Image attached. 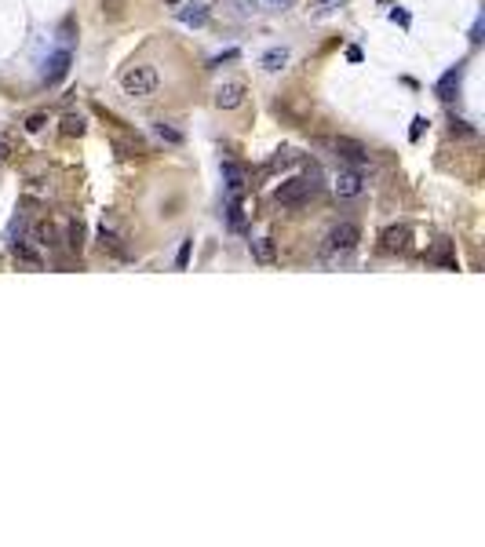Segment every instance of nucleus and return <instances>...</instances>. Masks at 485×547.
I'll return each mask as SVG.
<instances>
[{
  "mask_svg": "<svg viewBox=\"0 0 485 547\" xmlns=\"http://www.w3.org/2000/svg\"><path fill=\"white\" fill-rule=\"evenodd\" d=\"M190 248H193V241L186 237L183 245H179V255H175V267H179V270H186V267H190Z\"/></svg>",
  "mask_w": 485,
  "mask_h": 547,
  "instance_id": "nucleus-21",
  "label": "nucleus"
},
{
  "mask_svg": "<svg viewBox=\"0 0 485 547\" xmlns=\"http://www.w3.org/2000/svg\"><path fill=\"white\" fill-rule=\"evenodd\" d=\"M270 4H292V0H270Z\"/></svg>",
  "mask_w": 485,
  "mask_h": 547,
  "instance_id": "nucleus-31",
  "label": "nucleus"
},
{
  "mask_svg": "<svg viewBox=\"0 0 485 547\" xmlns=\"http://www.w3.org/2000/svg\"><path fill=\"white\" fill-rule=\"evenodd\" d=\"M285 62H288V52H285V47H270V52L263 55V70L278 73V70L285 66Z\"/></svg>",
  "mask_w": 485,
  "mask_h": 547,
  "instance_id": "nucleus-15",
  "label": "nucleus"
},
{
  "mask_svg": "<svg viewBox=\"0 0 485 547\" xmlns=\"http://www.w3.org/2000/svg\"><path fill=\"white\" fill-rule=\"evenodd\" d=\"M347 59L350 62H361V47H347Z\"/></svg>",
  "mask_w": 485,
  "mask_h": 547,
  "instance_id": "nucleus-30",
  "label": "nucleus"
},
{
  "mask_svg": "<svg viewBox=\"0 0 485 547\" xmlns=\"http://www.w3.org/2000/svg\"><path fill=\"white\" fill-rule=\"evenodd\" d=\"M361 190H365L361 172H339V175H336V194H339V197H358Z\"/></svg>",
  "mask_w": 485,
  "mask_h": 547,
  "instance_id": "nucleus-10",
  "label": "nucleus"
},
{
  "mask_svg": "<svg viewBox=\"0 0 485 547\" xmlns=\"http://www.w3.org/2000/svg\"><path fill=\"white\" fill-rule=\"evenodd\" d=\"M424 128H427V117H416V121H412V128H409V139L416 142L419 135H424Z\"/></svg>",
  "mask_w": 485,
  "mask_h": 547,
  "instance_id": "nucleus-24",
  "label": "nucleus"
},
{
  "mask_svg": "<svg viewBox=\"0 0 485 547\" xmlns=\"http://www.w3.org/2000/svg\"><path fill=\"white\" fill-rule=\"evenodd\" d=\"M391 19L401 22V26H409V15H405V11H391Z\"/></svg>",
  "mask_w": 485,
  "mask_h": 547,
  "instance_id": "nucleus-29",
  "label": "nucleus"
},
{
  "mask_svg": "<svg viewBox=\"0 0 485 547\" xmlns=\"http://www.w3.org/2000/svg\"><path fill=\"white\" fill-rule=\"evenodd\" d=\"M22 234H26V219L19 216V219H15L11 227H8V245H15V241H22Z\"/></svg>",
  "mask_w": 485,
  "mask_h": 547,
  "instance_id": "nucleus-20",
  "label": "nucleus"
},
{
  "mask_svg": "<svg viewBox=\"0 0 485 547\" xmlns=\"http://www.w3.org/2000/svg\"><path fill=\"white\" fill-rule=\"evenodd\" d=\"M237 55H241L237 47H230V52H223V55H216V59H212V66H223V62H230V59H237Z\"/></svg>",
  "mask_w": 485,
  "mask_h": 547,
  "instance_id": "nucleus-26",
  "label": "nucleus"
},
{
  "mask_svg": "<svg viewBox=\"0 0 485 547\" xmlns=\"http://www.w3.org/2000/svg\"><path fill=\"white\" fill-rule=\"evenodd\" d=\"M44 124H47V117H44V114H29V117H26V132H40Z\"/></svg>",
  "mask_w": 485,
  "mask_h": 547,
  "instance_id": "nucleus-23",
  "label": "nucleus"
},
{
  "mask_svg": "<svg viewBox=\"0 0 485 547\" xmlns=\"http://www.w3.org/2000/svg\"><path fill=\"white\" fill-rule=\"evenodd\" d=\"M456 132H460V135H475V128H467V121H456V117H452V135H456Z\"/></svg>",
  "mask_w": 485,
  "mask_h": 547,
  "instance_id": "nucleus-25",
  "label": "nucleus"
},
{
  "mask_svg": "<svg viewBox=\"0 0 485 547\" xmlns=\"http://www.w3.org/2000/svg\"><path fill=\"white\" fill-rule=\"evenodd\" d=\"M168 4H183V0H168Z\"/></svg>",
  "mask_w": 485,
  "mask_h": 547,
  "instance_id": "nucleus-32",
  "label": "nucleus"
},
{
  "mask_svg": "<svg viewBox=\"0 0 485 547\" xmlns=\"http://www.w3.org/2000/svg\"><path fill=\"white\" fill-rule=\"evenodd\" d=\"M33 237H37V245H44V248H55L59 245V230L52 227V223H37Z\"/></svg>",
  "mask_w": 485,
  "mask_h": 547,
  "instance_id": "nucleus-13",
  "label": "nucleus"
},
{
  "mask_svg": "<svg viewBox=\"0 0 485 547\" xmlns=\"http://www.w3.org/2000/svg\"><path fill=\"white\" fill-rule=\"evenodd\" d=\"M70 62H73V52H70V47H59V52L47 59V66H44V84L47 88L59 84V80L70 73Z\"/></svg>",
  "mask_w": 485,
  "mask_h": 547,
  "instance_id": "nucleus-4",
  "label": "nucleus"
},
{
  "mask_svg": "<svg viewBox=\"0 0 485 547\" xmlns=\"http://www.w3.org/2000/svg\"><path fill=\"white\" fill-rule=\"evenodd\" d=\"M179 22H186V26H204V22H208V8H204V4H183V8H179Z\"/></svg>",
  "mask_w": 485,
  "mask_h": 547,
  "instance_id": "nucleus-12",
  "label": "nucleus"
},
{
  "mask_svg": "<svg viewBox=\"0 0 485 547\" xmlns=\"http://www.w3.org/2000/svg\"><path fill=\"white\" fill-rule=\"evenodd\" d=\"M409 237H412V230L405 227V223H394V227H387L380 234V248L383 252H405L409 248Z\"/></svg>",
  "mask_w": 485,
  "mask_h": 547,
  "instance_id": "nucleus-7",
  "label": "nucleus"
},
{
  "mask_svg": "<svg viewBox=\"0 0 485 547\" xmlns=\"http://www.w3.org/2000/svg\"><path fill=\"white\" fill-rule=\"evenodd\" d=\"M318 175H306V179H288V183H281L278 190H274V201L278 204H285V208H299V204H306L314 194H318Z\"/></svg>",
  "mask_w": 485,
  "mask_h": 547,
  "instance_id": "nucleus-1",
  "label": "nucleus"
},
{
  "mask_svg": "<svg viewBox=\"0 0 485 547\" xmlns=\"http://www.w3.org/2000/svg\"><path fill=\"white\" fill-rule=\"evenodd\" d=\"M66 234H70V241H66V245H70L73 252H80V245H84V223H80V219H73Z\"/></svg>",
  "mask_w": 485,
  "mask_h": 547,
  "instance_id": "nucleus-19",
  "label": "nucleus"
},
{
  "mask_svg": "<svg viewBox=\"0 0 485 547\" xmlns=\"http://www.w3.org/2000/svg\"><path fill=\"white\" fill-rule=\"evenodd\" d=\"M154 132H157V139H161V142H172V147H183V132H175L172 124L157 121V124H154Z\"/></svg>",
  "mask_w": 485,
  "mask_h": 547,
  "instance_id": "nucleus-16",
  "label": "nucleus"
},
{
  "mask_svg": "<svg viewBox=\"0 0 485 547\" xmlns=\"http://www.w3.org/2000/svg\"><path fill=\"white\" fill-rule=\"evenodd\" d=\"M292 160H299V153H292V150H281L278 157L270 160V168H281V165H292Z\"/></svg>",
  "mask_w": 485,
  "mask_h": 547,
  "instance_id": "nucleus-22",
  "label": "nucleus"
},
{
  "mask_svg": "<svg viewBox=\"0 0 485 547\" xmlns=\"http://www.w3.org/2000/svg\"><path fill=\"white\" fill-rule=\"evenodd\" d=\"M329 147H332V150H336L339 157L354 160V165H365V160H368V150H365V142L350 139V135H336V139H329Z\"/></svg>",
  "mask_w": 485,
  "mask_h": 547,
  "instance_id": "nucleus-5",
  "label": "nucleus"
},
{
  "mask_svg": "<svg viewBox=\"0 0 485 547\" xmlns=\"http://www.w3.org/2000/svg\"><path fill=\"white\" fill-rule=\"evenodd\" d=\"M99 241H103V248H106V245H110V248H117V237H113V230H106V227L99 230Z\"/></svg>",
  "mask_w": 485,
  "mask_h": 547,
  "instance_id": "nucleus-27",
  "label": "nucleus"
},
{
  "mask_svg": "<svg viewBox=\"0 0 485 547\" xmlns=\"http://www.w3.org/2000/svg\"><path fill=\"white\" fill-rule=\"evenodd\" d=\"M223 183L234 197H241V190H245V183H248V172L241 165H234V160H223Z\"/></svg>",
  "mask_w": 485,
  "mask_h": 547,
  "instance_id": "nucleus-9",
  "label": "nucleus"
},
{
  "mask_svg": "<svg viewBox=\"0 0 485 547\" xmlns=\"http://www.w3.org/2000/svg\"><path fill=\"white\" fill-rule=\"evenodd\" d=\"M252 260H255V263H263V267H270L274 260H278V248H274V241H270V237L252 241Z\"/></svg>",
  "mask_w": 485,
  "mask_h": 547,
  "instance_id": "nucleus-11",
  "label": "nucleus"
},
{
  "mask_svg": "<svg viewBox=\"0 0 485 547\" xmlns=\"http://www.w3.org/2000/svg\"><path fill=\"white\" fill-rule=\"evenodd\" d=\"M241 103H245V84H241V80H223V84L216 88V106L219 110H237Z\"/></svg>",
  "mask_w": 485,
  "mask_h": 547,
  "instance_id": "nucleus-6",
  "label": "nucleus"
},
{
  "mask_svg": "<svg viewBox=\"0 0 485 547\" xmlns=\"http://www.w3.org/2000/svg\"><path fill=\"white\" fill-rule=\"evenodd\" d=\"M325 241H329V248H332V252H350V248H358L361 230L354 227V223H336Z\"/></svg>",
  "mask_w": 485,
  "mask_h": 547,
  "instance_id": "nucleus-3",
  "label": "nucleus"
},
{
  "mask_svg": "<svg viewBox=\"0 0 485 547\" xmlns=\"http://www.w3.org/2000/svg\"><path fill=\"white\" fill-rule=\"evenodd\" d=\"M226 219H230V230L245 234V208H241L237 197H230V204H226Z\"/></svg>",
  "mask_w": 485,
  "mask_h": 547,
  "instance_id": "nucleus-14",
  "label": "nucleus"
},
{
  "mask_svg": "<svg viewBox=\"0 0 485 547\" xmlns=\"http://www.w3.org/2000/svg\"><path fill=\"white\" fill-rule=\"evenodd\" d=\"M8 248L15 252V260H22V263H29V267H33V270H40V267H44V263H40V255H37V252H29V248L22 245V241H15V245H8Z\"/></svg>",
  "mask_w": 485,
  "mask_h": 547,
  "instance_id": "nucleus-17",
  "label": "nucleus"
},
{
  "mask_svg": "<svg viewBox=\"0 0 485 547\" xmlns=\"http://www.w3.org/2000/svg\"><path fill=\"white\" fill-rule=\"evenodd\" d=\"M460 80H463V66H452L449 73H442V80L434 84V95H438L442 103H452L460 91Z\"/></svg>",
  "mask_w": 485,
  "mask_h": 547,
  "instance_id": "nucleus-8",
  "label": "nucleus"
},
{
  "mask_svg": "<svg viewBox=\"0 0 485 547\" xmlns=\"http://www.w3.org/2000/svg\"><path fill=\"white\" fill-rule=\"evenodd\" d=\"M11 157V135H0V160Z\"/></svg>",
  "mask_w": 485,
  "mask_h": 547,
  "instance_id": "nucleus-28",
  "label": "nucleus"
},
{
  "mask_svg": "<svg viewBox=\"0 0 485 547\" xmlns=\"http://www.w3.org/2000/svg\"><path fill=\"white\" fill-rule=\"evenodd\" d=\"M157 84H161V77H157L154 66H128V70L121 73L124 95H135V99H147V95H154Z\"/></svg>",
  "mask_w": 485,
  "mask_h": 547,
  "instance_id": "nucleus-2",
  "label": "nucleus"
},
{
  "mask_svg": "<svg viewBox=\"0 0 485 547\" xmlns=\"http://www.w3.org/2000/svg\"><path fill=\"white\" fill-rule=\"evenodd\" d=\"M84 128H88V121L80 117V114H66V117H62V135H84Z\"/></svg>",
  "mask_w": 485,
  "mask_h": 547,
  "instance_id": "nucleus-18",
  "label": "nucleus"
}]
</instances>
